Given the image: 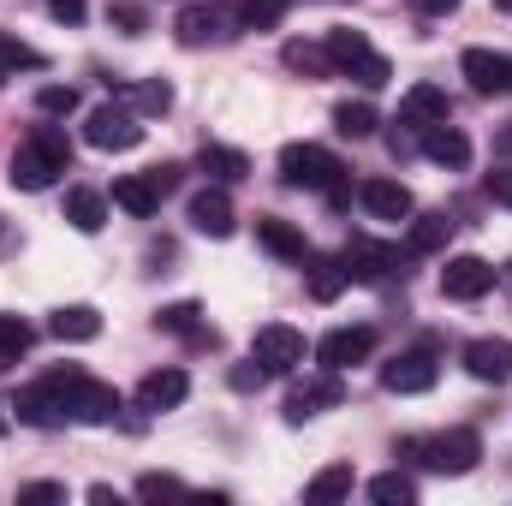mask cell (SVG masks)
Segmentation results:
<instances>
[{"label":"cell","mask_w":512,"mask_h":506,"mask_svg":"<svg viewBox=\"0 0 512 506\" xmlns=\"http://www.w3.org/2000/svg\"><path fill=\"white\" fill-rule=\"evenodd\" d=\"M280 179H286L292 191H316V197H328L334 209H346V197H352L346 161H340L334 149H322V143H286V149H280Z\"/></svg>","instance_id":"1"},{"label":"cell","mask_w":512,"mask_h":506,"mask_svg":"<svg viewBox=\"0 0 512 506\" xmlns=\"http://www.w3.org/2000/svg\"><path fill=\"white\" fill-rule=\"evenodd\" d=\"M60 173H72V143H66L60 126H36L12 149V167H6V179L18 191H48Z\"/></svg>","instance_id":"2"},{"label":"cell","mask_w":512,"mask_h":506,"mask_svg":"<svg viewBox=\"0 0 512 506\" xmlns=\"http://www.w3.org/2000/svg\"><path fill=\"white\" fill-rule=\"evenodd\" d=\"M393 459H411L423 471H441V477H465L477 459H483V435L477 429H441V435H405L393 447Z\"/></svg>","instance_id":"3"},{"label":"cell","mask_w":512,"mask_h":506,"mask_svg":"<svg viewBox=\"0 0 512 506\" xmlns=\"http://www.w3.org/2000/svg\"><path fill=\"white\" fill-rule=\"evenodd\" d=\"M42 381L54 387L66 423H114V417H120V393H114L108 381L84 376V370H54V376H42Z\"/></svg>","instance_id":"4"},{"label":"cell","mask_w":512,"mask_h":506,"mask_svg":"<svg viewBox=\"0 0 512 506\" xmlns=\"http://www.w3.org/2000/svg\"><path fill=\"white\" fill-rule=\"evenodd\" d=\"M328 54H334V72H352L364 90H382L387 78H393L387 54L370 48V36H364V30H328Z\"/></svg>","instance_id":"5"},{"label":"cell","mask_w":512,"mask_h":506,"mask_svg":"<svg viewBox=\"0 0 512 506\" xmlns=\"http://www.w3.org/2000/svg\"><path fill=\"white\" fill-rule=\"evenodd\" d=\"M340 268H346V280H358V286H382L393 274H405V251H399V245H382V239H352V245L340 251Z\"/></svg>","instance_id":"6"},{"label":"cell","mask_w":512,"mask_h":506,"mask_svg":"<svg viewBox=\"0 0 512 506\" xmlns=\"http://www.w3.org/2000/svg\"><path fill=\"white\" fill-rule=\"evenodd\" d=\"M84 137L96 149H137L143 143V114H131L126 102H102V108H90Z\"/></svg>","instance_id":"7"},{"label":"cell","mask_w":512,"mask_h":506,"mask_svg":"<svg viewBox=\"0 0 512 506\" xmlns=\"http://www.w3.org/2000/svg\"><path fill=\"white\" fill-rule=\"evenodd\" d=\"M245 24H239V12L233 6H185L179 18H173V36L185 42V48H203V42H227V36H239Z\"/></svg>","instance_id":"8"},{"label":"cell","mask_w":512,"mask_h":506,"mask_svg":"<svg viewBox=\"0 0 512 506\" xmlns=\"http://www.w3.org/2000/svg\"><path fill=\"white\" fill-rule=\"evenodd\" d=\"M251 358L268 370V376H292V370L304 364V334L286 328V322H268V328H256Z\"/></svg>","instance_id":"9"},{"label":"cell","mask_w":512,"mask_h":506,"mask_svg":"<svg viewBox=\"0 0 512 506\" xmlns=\"http://www.w3.org/2000/svg\"><path fill=\"white\" fill-rule=\"evenodd\" d=\"M441 292H447L453 304H477L483 292H495V262H483V256H447Z\"/></svg>","instance_id":"10"},{"label":"cell","mask_w":512,"mask_h":506,"mask_svg":"<svg viewBox=\"0 0 512 506\" xmlns=\"http://www.w3.org/2000/svg\"><path fill=\"white\" fill-rule=\"evenodd\" d=\"M435 376H441L435 346H411V352H399L393 364H382V387L387 393H429Z\"/></svg>","instance_id":"11"},{"label":"cell","mask_w":512,"mask_h":506,"mask_svg":"<svg viewBox=\"0 0 512 506\" xmlns=\"http://www.w3.org/2000/svg\"><path fill=\"white\" fill-rule=\"evenodd\" d=\"M376 352V328H334V334H322L316 340V364L322 370H352V364H364Z\"/></svg>","instance_id":"12"},{"label":"cell","mask_w":512,"mask_h":506,"mask_svg":"<svg viewBox=\"0 0 512 506\" xmlns=\"http://www.w3.org/2000/svg\"><path fill=\"white\" fill-rule=\"evenodd\" d=\"M340 399H346V381H340V370L304 376L292 393H286V423H304V417H316V411H328V405H340Z\"/></svg>","instance_id":"13"},{"label":"cell","mask_w":512,"mask_h":506,"mask_svg":"<svg viewBox=\"0 0 512 506\" xmlns=\"http://www.w3.org/2000/svg\"><path fill=\"white\" fill-rule=\"evenodd\" d=\"M459 72L471 78L477 96H512V54H495V48H465L459 54Z\"/></svg>","instance_id":"14"},{"label":"cell","mask_w":512,"mask_h":506,"mask_svg":"<svg viewBox=\"0 0 512 506\" xmlns=\"http://www.w3.org/2000/svg\"><path fill=\"white\" fill-rule=\"evenodd\" d=\"M191 227L203 233V239H233V227H239V215H233V197L221 191V185H203L197 197H191Z\"/></svg>","instance_id":"15"},{"label":"cell","mask_w":512,"mask_h":506,"mask_svg":"<svg viewBox=\"0 0 512 506\" xmlns=\"http://www.w3.org/2000/svg\"><path fill=\"white\" fill-rule=\"evenodd\" d=\"M417 149H423L435 167H447V173H459V167L471 161V137H465L459 126H447V120H435V126L417 131Z\"/></svg>","instance_id":"16"},{"label":"cell","mask_w":512,"mask_h":506,"mask_svg":"<svg viewBox=\"0 0 512 506\" xmlns=\"http://www.w3.org/2000/svg\"><path fill=\"white\" fill-rule=\"evenodd\" d=\"M358 203H364L376 221H411V209H417L399 179H364V185H358Z\"/></svg>","instance_id":"17"},{"label":"cell","mask_w":512,"mask_h":506,"mask_svg":"<svg viewBox=\"0 0 512 506\" xmlns=\"http://www.w3.org/2000/svg\"><path fill=\"white\" fill-rule=\"evenodd\" d=\"M185 393H191L185 370H149L137 381V411H173V405H185Z\"/></svg>","instance_id":"18"},{"label":"cell","mask_w":512,"mask_h":506,"mask_svg":"<svg viewBox=\"0 0 512 506\" xmlns=\"http://www.w3.org/2000/svg\"><path fill=\"white\" fill-rule=\"evenodd\" d=\"M12 411H18V423H30V429H60V423H66V411H60V399H54L48 381H30V387L12 399Z\"/></svg>","instance_id":"19"},{"label":"cell","mask_w":512,"mask_h":506,"mask_svg":"<svg viewBox=\"0 0 512 506\" xmlns=\"http://www.w3.org/2000/svg\"><path fill=\"white\" fill-rule=\"evenodd\" d=\"M256 245L268 256H280V262H310L304 233H298L292 221H280V215H262V221H256Z\"/></svg>","instance_id":"20"},{"label":"cell","mask_w":512,"mask_h":506,"mask_svg":"<svg viewBox=\"0 0 512 506\" xmlns=\"http://www.w3.org/2000/svg\"><path fill=\"white\" fill-rule=\"evenodd\" d=\"M465 370L477 381H495L501 387L512 376V340H471L465 346Z\"/></svg>","instance_id":"21"},{"label":"cell","mask_w":512,"mask_h":506,"mask_svg":"<svg viewBox=\"0 0 512 506\" xmlns=\"http://www.w3.org/2000/svg\"><path fill=\"white\" fill-rule=\"evenodd\" d=\"M48 334H54V340L84 346V340H96V334H102V310H96V304H60V310L48 316Z\"/></svg>","instance_id":"22"},{"label":"cell","mask_w":512,"mask_h":506,"mask_svg":"<svg viewBox=\"0 0 512 506\" xmlns=\"http://www.w3.org/2000/svg\"><path fill=\"white\" fill-rule=\"evenodd\" d=\"M453 108H447V90L441 84H417V90H405V102H399V126H435V120H447Z\"/></svg>","instance_id":"23"},{"label":"cell","mask_w":512,"mask_h":506,"mask_svg":"<svg viewBox=\"0 0 512 506\" xmlns=\"http://www.w3.org/2000/svg\"><path fill=\"white\" fill-rule=\"evenodd\" d=\"M114 203L126 209L131 221H149V215L161 209V185H155L149 173H126V179H114Z\"/></svg>","instance_id":"24"},{"label":"cell","mask_w":512,"mask_h":506,"mask_svg":"<svg viewBox=\"0 0 512 506\" xmlns=\"http://www.w3.org/2000/svg\"><path fill=\"white\" fill-rule=\"evenodd\" d=\"M155 322H161L167 334H179V340H191V346H215V328L203 322V304H191V298H185V304H167V310H161Z\"/></svg>","instance_id":"25"},{"label":"cell","mask_w":512,"mask_h":506,"mask_svg":"<svg viewBox=\"0 0 512 506\" xmlns=\"http://www.w3.org/2000/svg\"><path fill=\"white\" fill-rule=\"evenodd\" d=\"M197 167H203L215 185H239V179L251 173V155H245V149H227V143H203Z\"/></svg>","instance_id":"26"},{"label":"cell","mask_w":512,"mask_h":506,"mask_svg":"<svg viewBox=\"0 0 512 506\" xmlns=\"http://www.w3.org/2000/svg\"><path fill=\"white\" fill-rule=\"evenodd\" d=\"M447 239H453V221L435 209V215H417L411 209V239H405V251L411 256H435V251H447Z\"/></svg>","instance_id":"27"},{"label":"cell","mask_w":512,"mask_h":506,"mask_svg":"<svg viewBox=\"0 0 512 506\" xmlns=\"http://www.w3.org/2000/svg\"><path fill=\"white\" fill-rule=\"evenodd\" d=\"M66 221H72L78 233H102V221H108V197L90 191V185H72V191H66Z\"/></svg>","instance_id":"28"},{"label":"cell","mask_w":512,"mask_h":506,"mask_svg":"<svg viewBox=\"0 0 512 506\" xmlns=\"http://www.w3.org/2000/svg\"><path fill=\"white\" fill-rule=\"evenodd\" d=\"M280 60H286L292 72H304V78H334V54H328V42H286Z\"/></svg>","instance_id":"29"},{"label":"cell","mask_w":512,"mask_h":506,"mask_svg":"<svg viewBox=\"0 0 512 506\" xmlns=\"http://www.w3.org/2000/svg\"><path fill=\"white\" fill-rule=\"evenodd\" d=\"M120 102H126L131 114H167V108H173V84H161V78L120 84Z\"/></svg>","instance_id":"30"},{"label":"cell","mask_w":512,"mask_h":506,"mask_svg":"<svg viewBox=\"0 0 512 506\" xmlns=\"http://www.w3.org/2000/svg\"><path fill=\"white\" fill-rule=\"evenodd\" d=\"M346 292V268H340V256H310V298L316 304H334Z\"/></svg>","instance_id":"31"},{"label":"cell","mask_w":512,"mask_h":506,"mask_svg":"<svg viewBox=\"0 0 512 506\" xmlns=\"http://www.w3.org/2000/svg\"><path fill=\"white\" fill-rule=\"evenodd\" d=\"M352 495V465H328V471H316L310 483H304V501L322 506V501H346Z\"/></svg>","instance_id":"32"},{"label":"cell","mask_w":512,"mask_h":506,"mask_svg":"<svg viewBox=\"0 0 512 506\" xmlns=\"http://www.w3.org/2000/svg\"><path fill=\"white\" fill-rule=\"evenodd\" d=\"M334 126H340V137H376L382 120H376L370 102H340V108H334Z\"/></svg>","instance_id":"33"},{"label":"cell","mask_w":512,"mask_h":506,"mask_svg":"<svg viewBox=\"0 0 512 506\" xmlns=\"http://www.w3.org/2000/svg\"><path fill=\"white\" fill-rule=\"evenodd\" d=\"M30 322H18V316H0V370H12L24 352H30Z\"/></svg>","instance_id":"34"},{"label":"cell","mask_w":512,"mask_h":506,"mask_svg":"<svg viewBox=\"0 0 512 506\" xmlns=\"http://www.w3.org/2000/svg\"><path fill=\"white\" fill-rule=\"evenodd\" d=\"M42 66H48V60H42L30 42H18V36L0 30V78H6V72H42Z\"/></svg>","instance_id":"35"},{"label":"cell","mask_w":512,"mask_h":506,"mask_svg":"<svg viewBox=\"0 0 512 506\" xmlns=\"http://www.w3.org/2000/svg\"><path fill=\"white\" fill-rule=\"evenodd\" d=\"M370 501H382V506H411V501H417V483H411L405 471H382V477L370 483Z\"/></svg>","instance_id":"36"},{"label":"cell","mask_w":512,"mask_h":506,"mask_svg":"<svg viewBox=\"0 0 512 506\" xmlns=\"http://www.w3.org/2000/svg\"><path fill=\"white\" fill-rule=\"evenodd\" d=\"M280 18H286V0H245L239 6V24L245 30H274Z\"/></svg>","instance_id":"37"},{"label":"cell","mask_w":512,"mask_h":506,"mask_svg":"<svg viewBox=\"0 0 512 506\" xmlns=\"http://www.w3.org/2000/svg\"><path fill=\"white\" fill-rule=\"evenodd\" d=\"M36 108H42V114H72V108H78V90H72V84H48V90L36 96Z\"/></svg>","instance_id":"38"},{"label":"cell","mask_w":512,"mask_h":506,"mask_svg":"<svg viewBox=\"0 0 512 506\" xmlns=\"http://www.w3.org/2000/svg\"><path fill=\"white\" fill-rule=\"evenodd\" d=\"M137 495H143V501H161V495H185V483H179V477H161V471H143V477H137Z\"/></svg>","instance_id":"39"},{"label":"cell","mask_w":512,"mask_h":506,"mask_svg":"<svg viewBox=\"0 0 512 506\" xmlns=\"http://www.w3.org/2000/svg\"><path fill=\"white\" fill-rule=\"evenodd\" d=\"M48 501H66V489L60 483H24L18 489V506H48Z\"/></svg>","instance_id":"40"},{"label":"cell","mask_w":512,"mask_h":506,"mask_svg":"<svg viewBox=\"0 0 512 506\" xmlns=\"http://www.w3.org/2000/svg\"><path fill=\"white\" fill-rule=\"evenodd\" d=\"M483 185H489V197H495V203H507V209H512V167H495Z\"/></svg>","instance_id":"41"},{"label":"cell","mask_w":512,"mask_h":506,"mask_svg":"<svg viewBox=\"0 0 512 506\" xmlns=\"http://www.w3.org/2000/svg\"><path fill=\"white\" fill-rule=\"evenodd\" d=\"M262 381H268V370H262V364H239V370H233V387H239V393H251V387H262Z\"/></svg>","instance_id":"42"},{"label":"cell","mask_w":512,"mask_h":506,"mask_svg":"<svg viewBox=\"0 0 512 506\" xmlns=\"http://www.w3.org/2000/svg\"><path fill=\"white\" fill-rule=\"evenodd\" d=\"M108 18H114L126 36H137V30H143V12H137V6H126V0H120V6H108Z\"/></svg>","instance_id":"43"},{"label":"cell","mask_w":512,"mask_h":506,"mask_svg":"<svg viewBox=\"0 0 512 506\" xmlns=\"http://www.w3.org/2000/svg\"><path fill=\"white\" fill-rule=\"evenodd\" d=\"M48 12H54L60 24H84V12H90V6H84V0H48Z\"/></svg>","instance_id":"44"},{"label":"cell","mask_w":512,"mask_h":506,"mask_svg":"<svg viewBox=\"0 0 512 506\" xmlns=\"http://www.w3.org/2000/svg\"><path fill=\"white\" fill-rule=\"evenodd\" d=\"M411 12H423V18H447V12H459V0H411Z\"/></svg>","instance_id":"45"},{"label":"cell","mask_w":512,"mask_h":506,"mask_svg":"<svg viewBox=\"0 0 512 506\" xmlns=\"http://www.w3.org/2000/svg\"><path fill=\"white\" fill-rule=\"evenodd\" d=\"M149 179H155V185H161V197H167V191L179 185V167H173V161H161V167H149Z\"/></svg>","instance_id":"46"},{"label":"cell","mask_w":512,"mask_h":506,"mask_svg":"<svg viewBox=\"0 0 512 506\" xmlns=\"http://www.w3.org/2000/svg\"><path fill=\"white\" fill-rule=\"evenodd\" d=\"M495 155H507V161H512V126L501 131V137H495Z\"/></svg>","instance_id":"47"},{"label":"cell","mask_w":512,"mask_h":506,"mask_svg":"<svg viewBox=\"0 0 512 506\" xmlns=\"http://www.w3.org/2000/svg\"><path fill=\"white\" fill-rule=\"evenodd\" d=\"M501 286H507V292H512V262H507V268H501Z\"/></svg>","instance_id":"48"},{"label":"cell","mask_w":512,"mask_h":506,"mask_svg":"<svg viewBox=\"0 0 512 506\" xmlns=\"http://www.w3.org/2000/svg\"><path fill=\"white\" fill-rule=\"evenodd\" d=\"M6 429H12V417H6V405H0V435H6Z\"/></svg>","instance_id":"49"},{"label":"cell","mask_w":512,"mask_h":506,"mask_svg":"<svg viewBox=\"0 0 512 506\" xmlns=\"http://www.w3.org/2000/svg\"><path fill=\"white\" fill-rule=\"evenodd\" d=\"M495 6H501V12H507V18H512V0H495Z\"/></svg>","instance_id":"50"}]
</instances>
